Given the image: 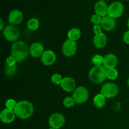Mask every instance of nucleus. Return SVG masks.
Here are the masks:
<instances>
[{"instance_id": "obj_10", "label": "nucleus", "mask_w": 129, "mask_h": 129, "mask_svg": "<svg viewBox=\"0 0 129 129\" xmlns=\"http://www.w3.org/2000/svg\"><path fill=\"white\" fill-rule=\"evenodd\" d=\"M57 55L52 50H46L40 57V61L46 66H50L54 64L56 61Z\"/></svg>"}, {"instance_id": "obj_3", "label": "nucleus", "mask_w": 129, "mask_h": 129, "mask_svg": "<svg viewBox=\"0 0 129 129\" xmlns=\"http://www.w3.org/2000/svg\"><path fill=\"white\" fill-rule=\"evenodd\" d=\"M107 69L103 66H94L89 71V80L94 84H102L107 79Z\"/></svg>"}, {"instance_id": "obj_19", "label": "nucleus", "mask_w": 129, "mask_h": 129, "mask_svg": "<svg viewBox=\"0 0 129 129\" xmlns=\"http://www.w3.org/2000/svg\"><path fill=\"white\" fill-rule=\"evenodd\" d=\"M107 98L101 93H98L93 98V104L97 108H102L105 106Z\"/></svg>"}, {"instance_id": "obj_16", "label": "nucleus", "mask_w": 129, "mask_h": 129, "mask_svg": "<svg viewBox=\"0 0 129 129\" xmlns=\"http://www.w3.org/2000/svg\"><path fill=\"white\" fill-rule=\"evenodd\" d=\"M118 58L114 54H106L104 55V60H103V66L106 69H111V68H116L118 64Z\"/></svg>"}, {"instance_id": "obj_8", "label": "nucleus", "mask_w": 129, "mask_h": 129, "mask_svg": "<svg viewBox=\"0 0 129 129\" xmlns=\"http://www.w3.org/2000/svg\"><path fill=\"white\" fill-rule=\"evenodd\" d=\"M48 122L50 128L60 129L65 124L66 118L62 113H54L49 117Z\"/></svg>"}, {"instance_id": "obj_12", "label": "nucleus", "mask_w": 129, "mask_h": 129, "mask_svg": "<svg viewBox=\"0 0 129 129\" xmlns=\"http://www.w3.org/2000/svg\"><path fill=\"white\" fill-rule=\"evenodd\" d=\"M101 26L105 31H111L116 28L117 22H116L115 19L107 15L102 17Z\"/></svg>"}, {"instance_id": "obj_35", "label": "nucleus", "mask_w": 129, "mask_h": 129, "mask_svg": "<svg viewBox=\"0 0 129 129\" xmlns=\"http://www.w3.org/2000/svg\"><path fill=\"white\" fill-rule=\"evenodd\" d=\"M104 1H110V0H104Z\"/></svg>"}, {"instance_id": "obj_24", "label": "nucleus", "mask_w": 129, "mask_h": 129, "mask_svg": "<svg viewBox=\"0 0 129 129\" xmlns=\"http://www.w3.org/2000/svg\"><path fill=\"white\" fill-rule=\"evenodd\" d=\"M17 72V66L16 65L13 66H6L5 68V73L8 76H13Z\"/></svg>"}, {"instance_id": "obj_11", "label": "nucleus", "mask_w": 129, "mask_h": 129, "mask_svg": "<svg viewBox=\"0 0 129 129\" xmlns=\"http://www.w3.org/2000/svg\"><path fill=\"white\" fill-rule=\"evenodd\" d=\"M60 86L64 91L67 93H71L74 92L76 88V82L75 79L71 77H66L63 78Z\"/></svg>"}, {"instance_id": "obj_15", "label": "nucleus", "mask_w": 129, "mask_h": 129, "mask_svg": "<svg viewBox=\"0 0 129 129\" xmlns=\"http://www.w3.org/2000/svg\"><path fill=\"white\" fill-rule=\"evenodd\" d=\"M44 47L41 43L34 42L29 47V54L32 57H40L44 52Z\"/></svg>"}, {"instance_id": "obj_30", "label": "nucleus", "mask_w": 129, "mask_h": 129, "mask_svg": "<svg viewBox=\"0 0 129 129\" xmlns=\"http://www.w3.org/2000/svg\"><path fill=\"white\" fill-rule=\"evenodd\" d=\"M102 30H103V28L101 26V25H94L93 26V31L94 35L102 33Z\"/></svg>"}, {"instance_id": "obj_36", "label": "nucleus", "mask_w": 129, "mask_h": 129, "mask_svg": "<svg viewBox=\"0 0 129 129\" xmlns=\"http://www.w3.org/2000/svg\"><path fill=\"white\" fill-rule=\"evenodd\" d=\"M49 129H55V128H50Z\"/></svg>"}, {"instance_id": "obj_28", "label": "nucleus", "mask_w": 129, "mask_h": 129, "mask_svg": "<svg viewBox=\"0 0 129 129\" xmlns=\"http://www.w3.org/2000/svg\"><path fill=\"white\" fill-rule=\"evenodd\" d=\"M91 22L94 25H101V22H102V17L100 16V15H96V14H94L91 17Z\"/></svg>"}, {"instance_id": "obj_6", "label": "nucleus", "mask_w": 129, "mask_h": 129, "mask_svg": "<svg viewBox=\"0 0 129 129\" xmlns=\"http://www.w3.org/2000/svg\"><path fill=\"white\" fill-rule=\"evenodd\" d=\"M3 36L7 41L15 42L20 37V31L15 25H10L5 26L3 30Z\"/></svg>"}, {"instance_id": "obj_37", "label": "nucleus", "mask_w": 129, "mask_h": 129, "mask_svg": "<svg viewBox=\"0 0 129 129\" xmlns=\"http://www.w3.org/2000/svg\"><path fill=\"white\" fill-rule=\"evenodd\" d=\"M123 1H128V0H123Z\"/></svg>"}, {"instance_id": "obj_5", "label": "nucleus", "mask_w": 129, "mask_h": 129, "mask_svg": "<svg viewBox=\"0 0 129 129\" xmlns=\"http://www.w3.org/2000/svg\"><path fill=\"white\" fill-rule=\"evenodd\" d=\"M89 93L88 89L86 87L81 86L76 88L73 94V98H74L76 104L81 105L85 103L89 99Z\"/></svg>"}, {"instance_id": "obj_33", "label": "nucleus", "mask_w": 129, "mask_h": 129, "mask_svg": "<svg viewBox=\"0 0 129 129\" xmlns=\"http://www.w3.org/2000/svg\"><path fill=\"white\" fill-rule=\"evenodd\" d=\"M127 27H128V30H129V17H128V20H127Z\"/></svg>"}, {"instance_id": "obj_17", "label": "nucleus", "mask_w": 129, "mask_h": 129, "mask_svg": "<svg viewBox=\"0 0 129 129\" xmlns=\"http://www.w3.org/2000/svg\"><path fill=\"white\" fill-rule=\"evenodd\" d=\"M94 10L95 14L103 17L108 15V6L105 1L99 0L94 5Z\"/></svg>"}, {"instance_id": "obj_13", "label": "nucleus", "mask_w": 129, "mask_h": 129, "mask_svg": "<svg viewBox=\"0 0 129 129\" xmlns=\"http://www.w3.org/2000/svg\"><path fill=\"white\" fill-rule=\"evenodd\" d=\"M23 20V14L20 10L15 9L12 10L8 15V21L11 25H19Z\"/></svg>"}, {"instance_id": "obj_23", "label": "nucleus", "mask_w": 129, "mask_h": 129, "mask_svg": "<svg viewBox=\"0 0 129 129\" xmlns=\"http://www.w3.org/2000/svg\"><path fill=\"white\" fill-rule=\"evenodd\" d=\"M103 60L104 56H102L100 54H95L92 57L91 62L95 66H100L103 65Z\"/></svg>"}, {"instance_id": "obj_27", "label": "nucleus", "mask_w": 129, "mask_h": 129, "mask_svg": "<svg viewBox=\"0 0 129 129\" xmlns=\"http://www.w3.org/2000/svg\"><path fill=\"white\" fill-rule=\"evenodd\" d=\"M16 103L17 102L14 99L12 98H10L6 100V102H5V106H6V108L9 110H14L15 107L16 105Z\"/></svg>"}, {"instance_id": "obj_14", "label": "nucleus", "mask_w": 129, "mask_h": 129, "mask_svg": "<svg viewBox=\"0 0 129 129\" xmlns=\"http://www.w3.org/2000/svg\"><path fill=\"white\" fill-rule=\"evenodd\" d=\"M15 115L14 110H9L5 108L0 113V119L3 123L5 124H10L14 122L15 119Z\"/></svg>"}, {"instance_id": "obj_38", "label": "nucleus", "mask_w": 129, "mask_h": 129, "mask_svg": "<svg viewBox=\"0 0 129 129\" xmlns=\"http://www.w3.org/2000/svg\"><path fill=\"white\" fill-rule=\"evenodd\" d=\"M91 1H93V0H91Z\"/></svg>"}, {"instance_id": "obj_9", "label": "nucleus", "mask_w": 129, "mask_h": 129, "mask_svg": "<svg viewBox=\"0 0 129 129\" xmlns=\"http://www.w3.org/2000/svg\"><path fill=\"white\" fill-rule=\"evenodd\" d=\"M124 11V6L119 1H115L111 3L108 6V15L115 19H117L122 16Z\"/></svg>"}, {"instance_id": "obj_4", "label": "nucleus", "mask_w": 129, "mask_h": 129, "mask_svg": "<svg viewBox=\"0 0 129 129\" xmlns=\"http://www.w3.org/2000/svg\"><path fill=\"white\" fill-rule=\"evenodd\" d=\"M119 91V88L116 83L113 82H107L102 85L100 93L106 98H113L118 95Z\"/></svg>"}, {"instance_id": "obj_7", "label": "nucleus", "mask_w": 129, "mask_h": 129, "mask_svg": "<svg viewBox=\"0 0 129 129\" xmlns=\"http://www.w3.org/2000/svg\"><path fill=\"white\" fill-rule=\"evenodd\" d=\"M78 50L76 42L68 39L66 40L62 45V52L64 56L71 57L76 55Z\"/></svg>"}, {"instance_id": "obj_22", "label": "nucleus", "mask_w": 129, "mask_h": 129, "mask_svg": "<svg viewBox=\"0 0 129 129\" xmlns=\"http://www.w3.org/2000/svg\"><path fill=\"white\" fill-rule=\"evenodd\" d=\"M118 76V72L116 68H111L107 69V78L110 80H115Z\"/></svg>"}, {"instance_id": "obj_31", "label": "nucleus", "mask_w": 129, "mask_h": 129, "mask_svg": "<svg viewBox=\"0 0 129 129\" xmlns=\"http://www.w3.org/2000/svg\"><path fill=\"white\" fill-rule=\"evenodd\" d=\"M123 40L126 44L129 45V30L125 31L123 35Z\"/></svg>"}, {"instance_id": "obj_18", "label": "nucleus", "mask_w": 129, "mask_h": 129, "mask_svg": "<svg viewBox=\"0 0 129 129\" xmlns=\"http://www.w3.org/2000/svg\"><path fill=\"white\" fill-rule=\"evenodd\" d=\"M107 41H108V39H107V35L103 32L94 35L93 39L94 46L97 49H100L105 47L107 44Z\"/></svg>"}, {"instance_id": "obj_34", "label": "nucleus", "mask_w": 129, "mask_h": 129, "mask_svg": "<svg viewBox=\"0 0 129 129\" xmlns=\"http://www.w3.org/2000/svg\"><path fill=\"white\" fill-rule=\"evenodd\" d=\"M127 86H128V87L129 88V77H128V79H127Z\"/></svg>"}, {"instance_id": "obj_26", "label": "nucleus", "mask_w": 129, "mask_h": 129, "mask_svg": "<svg viewBox=\"0 0 129 129\" xmlns=\"http://www.w3.org/2000/svg\"><path fill=\"white\" fill-rule=\"evenodd\" d=\"M62 76L59 73H55L53 74L51 77V81L53 84L55 85H60L63 80Z\"/></svg>"}, {"instance_id": "obj_2", "label": "nucleus", "mask_w": 129, "mask_h": 129, "mask_svg": "<svg viewBox=\"0 0 129 129\" xmlns=\"http://www.w3.org/2000/svg\"><path fill=\"white\" fill-rule=\"evenodd\" d=\"M29 54V48L26 43L23 41H16L12 44L11 55L16 59L17 62L23 61Z\"/></svg>"}, {"instance_id": "obj_29", "label": "nucleus", "mask_w": 129, "mask_h": 129, "mask_svg": "<svg viewBox=\"0 0 129 129\" xmlns=\"http://www.w3.org/2000/svg\"><path fill=\"white\" fill-rule=\"evenodd\" d=\"M17 62L16 59L12 55H10L6 59V65L8 66H13L16 65V63Z\"/></svg>"}, {"instance_id": "obj_32", "label": "nucleus", "mask_w": 129, "mask_h": 129, "mask_svg": "<svg viewBox=\"0 0 129 129\" xmlns=\"http://www.w3.org/2000/svg\"><path fill=\"white\" fill-rule=\"evenodd\" d=\"M4 28V22L2 19H0V30H3Z\"/></svg>"}, {"instance_id": "obj_20", "label": "nucleus", "mask_w": 129, "mask_h": 129, "mask_svg": "<svg viewBox=\"0 0 129 129\" xmlns=\"http://www.w3.org/2000/svg\"><path fill=\"white\" fill-rule=\"evenodd\" d=\"M81 37V31L78 28H72L68 33V37L70 40L76 42Z\"/></svg>"}, {"instance_id": "obj_21", "label": "nucleus", "mask_w": 129, "mask_h": 129, "mask_svg": "<svg viewBox=\"0 0 129 129\" xmlns=\"http://www.w3.org/2000/svg\"><path fill=\"white\" fill-rule=\"evenodd\" d=\"M40 26V22L37 18H30L27 22V27L31 31H35L38 30Z\"/></svg>"}, {"instance_id": "obj_25", "label": "nucleus", "mask_w": 129, "mask_h": 129, "mask_svg": "<svg viewBox=\"0 0 129 129\" xmlns=\"http://www.w3.org/2000/svg\"><path fill=\"white\" fill-rule=\"evenodd\" d=\"M75 104H76V103L73 96L66 97L64 99V100H63V105H64V107L68 108H72V107H73L75 105Z\"/></svg>"}, {"instance_id": "obj_1", "label": "nucleus", "mask_w": 129, "mask_h": 129, "mask_svg": "<svg viewBox=\"0 0 129 129\" xmlns=\"http://www.w3.org/2000/svg\"><path fill=\"white\" fill-rule=\"evenodd\" d=\"M16 117L21 120H26L34 114V107L31 102L27 100L18 102L14 109Z\"/></svg>"}]
</instances>
